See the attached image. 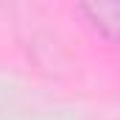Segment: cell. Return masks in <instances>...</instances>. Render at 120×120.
I'll list each match as a JSON object with an SVG mask.
<instances>
[{
  "instance_id": "6da1fadb",
  "label": "cell",
  "mask_w": 120,
  "mask_h": 120,
  "mask_svg": "<svg viewBox=\"0 0 120 120\" xmlns=\"http://www.w3.org/2000/svg\"><path fill=\"white\" fill-rule=\"evenodd\" d=\"M84 11L95 20V25L103 31L109 39L115 36V28H117V20H120V6L117 3H98V6L90 3V6H84Z\"/></svg>"
}]
</instances>
